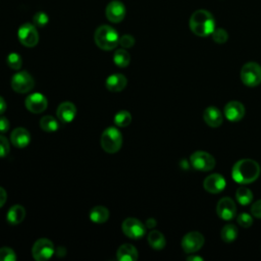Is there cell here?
I'll return each instance as SVG.
<instances>
[{"label": "cell", "instance_id": "1", "mask_svg": "<svg viewBox=\"0 0 261 261\" xmlns=\"http://www.w3.org/2000/svg\"><path fill=\"white\" fill-rule=\"evenodd\" d=\"M260 165L253 159H241L235 163L232 169L233 180L241 185L255 182L260 176Z\"/></svg>", "mask_w": 261, "mask_h": 261}, {"label": "cell", "instance_id": "2", "mask_svg": "<svg viewBox=\"0 0 261 261\" xmlns=\"http://www.w3.org/2000/svg\"><path fill=\"white\" fill-rule=\"evenodd\" d=\"M190 29L199 37H207L212 34L215 29V21L213 16L206 10H198L190 18Z\"/></svg>", "mask_w": 261, "mask_h": 261}, {"label": "cell", "instance_id": "3", "mask_svg": "<svg viewBox=\"0 0 261 261\" xmlns=\"http://www.w3.org/2000/svg\"><path fill=\"white\" fill-rule=\"evenodd\" d=\"M94 40L100 49L109 51L115 49L120 44V36L116 29L107 25H103L96 30L94 34Z\"/></svg>", "mask_w": 261, "mask_h": 261}, {"label": "cell", "instance_id": "4", "mask_svg": "<svg viewBox=\"0 0 261 261\" xmlns=\"http://www.w3.org/2000/svg\"><path fill=\"white\" fill-rule=\"evenodd\" d=\"M100 144L107 153H117L123 145L122 133L115 127L107 128L101 135Z\"/></svg>", "mask_w": 261, "mask_h": 261}, {"label": "cell", "instance_id": "5", "mask_svg": "<svg viewBox=\"0 0 261 261\" xmlns=\"http://www.w3.org/2000/svg\"><path fill=\"white\" fill-rule=\"evenodd\" d=\"M241 80L248 87H256L261 83V65L257 62H247L241 69Z\"/></svg>", "mask_w": 261, "mask_h": 261}, {"label": "cell", "instance_id": "6", "mask_svg": "<svg viewBox=\"0 0 261 261\" xmlns=\"http://www.w3.org/2000/svg\"><path fill=\"white\" fill-rule=\"evenodd\" d=\"M35 86L34 78L28 71H19L15 73L12 78V88L21 94H25L33 90Z\"/></svg>", "mask_w": 261, "mask_h": 261}, {"label": "cell", "instance_id": "7", "mask_svg": "<svg viewBox=\"0 0 261 261\" xmlns=\"http://www.w3.org/2000/svg\"><path fill=\"white\" fill-rule=\"evenodd\" d=\"M18 37L20 42L26 47H35L39 42V34L36 29V26L29 23L20 27Z\"/></svg>", "mask_w": 261, "mask_h": 261}, {"label": "cell", "instance_id": "8", "mask_svg": "<svg viewBox=\"0 0 261 261\" xmlns=\"http://www.w3.org/2000/svg\"><path fill=\"white\" fill-rule=\"evenodd\" d=\"M193 168L199 171H209L215 167L214 157L205 151H196L190 156Z\"/></svg>", "mask_w": 261, "mask_h": 261}, {"label": "cell", "instance_id": "9", "mask_svg": "<svg viewBox=\"0 0 261 261\" xmlns=\"http://www.w3.org/2000/svg\"><path fill=\"white\" fill-rule=\"evenodd\" d=\"M54 251V245L53 243L48 239H40L37 241L33 248H32V254L35 260L37 261H45L50 259Z\"/></svg>", "mask_w": 261, "mask_h": 261}, {"label": "cell", "instance_id": "10", "mask_svg": "<svg viewBox=\"0 0 261 261\" xmlns=\"http://www.w3.org/2000/svg\"><path fill=\"white\" fill-rule=\"evenodd\" d=\"M124 234L129 237L130 239L138 240L143 238V236L146 233V226L142 221H140L137 218L129 217L125 219L122 226Z\"/></svg>", "mask_w": 261, "mask_h": 261}, {"label": "cell", "instance_id": "11", "mask_svg": "<svg viewBox=\"0 0 261 261\" xmlns=\"http://www.w3.org/2000/svg\"><path fill=\"white\" fill-rule=\"evenodd\" d=\"M205 243L204 236L199 232H190L182 239V248L186 253L193 254L199 251Z\"/></svg>", "mask_w": 261, "mask_h": 261}, {"label": "cell", "instance_id": "12", "mask_svg": "<svg viewBox=\"0 0 261 261\" xmlns=\"http://www.w3.org/2000/svg\"><path fill=\"white\" fill-rule=\"evenodd\" d=\"M216 212L222 220L229 221L234 219L237 215V206L235 201L230 197L221 198L217 203Z\"/></svg>", "mask_w": 261, "mask_h": 261}, {"label": "cell", "instance_id": "13", "mask_svg": "<svg viewBox=\"0 0 261 261\" xmlns=\"http://www.w3.org/2000/svg\"><path fill=\"white\" fill-rule=\"evenodd\" d=\"M27 109L32 114H42L48 106L47 98L41 93H33L25 101Z\"/></svg>", "mask_w": 261, "mask_h": 261}, {"label": "cell", "instance_id": "14", "mask_svg": "<svg viewBox=\"0 0 261 261\" xmlns=\"http://www.w3.org/2000/svg\"><path fill=\"white\" fill-rule=\"evenodd\" d=\"M227 182L221 175L212 173L208 176L203 182V188L205 191L211 194H218L225 190Z\"/></svg>", "mask_w": 261, "mask_h": 261}, {"label": "cell", "instance_id": "15", "mask_svg": "<svg viewBox=\"0 0 261 261\" xmlns=\"http://www.w3.org/2000/svg\"><path fill=\"white\" fill-rule=\"evenodd\" d=\"M105 14L107 20L111 23H121L126 17L127 10L123 3L119 2V0H114L106 7Z\"/></svg>", "mask_w": 261, "mask_h": 261}, {"label": "cell", "instance_id": "16", "mask_svg": "<svg viewBox=\"0 0 261 261\" xmlns=\"http://www.w3.org/2000/svg\"><path fill=\"white\" fill-rule=\"evenodd\" d=\"M225 117L232 123L240 122L246 114L245 106L239 101H230L226 104L225 109H223Z\"/></svg>", "mask_w": 261, "mask_h": 261}, {"label": "cell", "instance_id": "17", "mask_svg": "<svg viewBox=\"0 0 261 261\" xmlns=\"http://www.w3.org/2000/svg\"><path fill=\"white\" fill-rule=\"evenodd\" d=\"M56 115L58 120L63 124L71 123L77 116V107L71 102H63L58 106Z\"/></svg>", "mask_w": 261, "mask_h": 261}, {"label": "cell", "instance_id": "18", "mask_svg": "<svg viewBox=\"0 0 261 261\" xmlns=\"http://www.w3.org/2000/svg\"><path fill=\"white\" fill-rule=\"evenodd\" d=\"M203 120L211 128H218L223 122L221 111L216 106H208L203 111Z\"/></svg>", "mask_w": 261, "mask_h": 261}, {"label": "cell", "instance_id": "19", "mask_svg": "<svg viewBox=\"0 0 261 261\" xmlns=\"http://www.w3.org/2000/svg\"><path fill=\"white\" fill-rule=\"evenodd\" d=\"M128 84L127 78L122 73H114L106 79L105 86L107 90L111 92H121L123 91Z\"/></svg>", "mask_w": 261, "mask_h": 261}, {"label": "cell", "instance_id": "20", "mask_svg": "<svg viewBox=\"0 0 261 261\" xmlns=\"http://www.w3.org/2000/svg\"><path fill=\"white\" fill-rule=\"evenodd\" d=\"M11 141L17 148H26L31 141V135L25 128H17L11 134Z\"/></svg>", "mask_w": 261, "mask_h": 261}, {"label": "cell", "instance_id": "21", "mask_svg": "<svg viewBox=\"0 0 261 261\" xmlns=\"http://www.w3.org/2000/svg\"><path fill=\"white\" fill-rule=\"evenodd\" d=\"M117 258L121 261H136L138 259V251L132 244H124L118 249Z\"/></svg>", "mask_w": 261, "mask_h": 261}, {"label": "cell", "instance_id": "22", "mask_svg": "<svg viewBox=\"0 0 261 261\" xmlns=\"http://www.w3.org/2000/svg\"><path fill=\"white\" fill-rule=\"evenodd\" d=\"M26 217V210L22 205H14L8 212L7 218L12 225H19Z\"/></svg>", "mask_w": 261, "mask_h": 261}, {"label": "cell", "instance_id": "23", "mask_svg": "<svg viewBox=\"0 0 261 261\" xmlns=\"http://www.w3.org/2000/svg\"><path fill=\"white\" fill-rule=\"evenodd\" d=\"M89 217L95 223H104L109 218V210L104 206H95L91 209Z\"/></svg>", "mask_w": 261, "mask_h": 261}, {"label": "cell", "instance_id": "24", "mask_svg": "<svg viewBox=\"0 0 261 261\" xmlns=\"http://www.w3.org/2000/svg\"><path fill=\"white\" fill-rule=\"evenodd\" d=\"M148 243L153 249L155 250H161L165 247L166 241L162 233L159 231L153 230L148 235Z\"/></svg>", "mask_w": 261, "mask_h": 261}, {"label": "cell", "instance_id": "25", "mask_svg": "<svg viewBox=\"0 0 261 261\" xmlns=\"http://www.w3.org/2000/svg\"><path fill=\"white\" fill-rule=\"evenodd\" d=\"M237 237H238V229L236 226L231 225V223L223 227L220 232V238L225 243H232L237 239Z\"/></svg>", "mask_w": 261, "mask_h": 261}, {"label": "cell", "instance_id": "26", "mask_svg": "<svg viewBox=\"0 0 261 261\" xmlns=\"http://www.w3.org/2000/svg\"><path fill=\"white\" fill-rule=\"evenodd\" d=\"M40 127L44 132L53 133L59 129V124L53 117L45 116L40 121Z\"/></svg>", "mask_w": 261, "mask_h": 261}, {"label": "cell", "instance_id": "27", "mask_svg": "<svg viewBox=\"0 0 261 261\" xmlns=\"http://www.w3.org/2000/svg\"><path fill=\"white\" fill-rule=\"evenodd\" d=\"M236 198H237V201L245 206V205H248L252 202L253 200V193L250 189L246 188V187H240L238 188V190L236 191Z\"/></svg>", "mask_w": 261, "mask_h": 261}, {"label": "cell", "instance_id": "28", "mask_svg": "<svg viewBox=\"0 0 261 261\" xmlns=\"http://www.w3.org/2000/svg\"><path fill=\"white\" fill-rule=\"evenodd\" d=\"M114 61L119 67H127L131 61V55L127 50L119 49L115 52Z\"/></svg>", "mask_w": 261, "mask_h": 261}, {"label": "cell", "instance_id": "29", "mask_svg": "<svg viewBox=\"0 0 261 261\" xmlns=\"http://www.w3.org/2000/svg\"><path fill=\"white\" fill-rule=\"evenodd\" d=\"M132 123V116L127 110H122L115 117V124L121 128H126Z\"/></svg>", "mask_w": 261, "mask_h": 261}, {"label": "cell", "instance_id": "30", "mask_svg": "<svg viewBox=\"0 0 261 261\" xmlns=\"http://www.w3.org/2000/svg\"><path fill=\"white\" fill-rule=\"evenodd\" d=\"M212 36V39L215 43H218V44H223L226 43L229 39V34L228 32L225 30V29H214V31L212 32L211 34Z\"/></svg>", "mask_w": 261, "mask_h": 261}, {"label": "cell", "instance_id": "31", "mask_svg": "<svg viewBox=\"0 0 261 261\" xmlns=\"http://www.w3.org/2000/svg\"><path fill=\"white\" fill-rule=\"evenodd\" d=\"M7 62H8V65L15 69V70H19L22 65H23V59H22V56L16 52H13L11 53L9 56H8V59H7Z\"/></svg>", "mask_w": 261, "mask_h": 261}, {"label": "cell", "instance_id": "32", "mask_svg": "<svg viewBox=\"0 0 261 261\" xmlns=\"http://www.w3.org/2000/svg\"><path fill=\"white\" fill-rule=\"evenodd\" d=\"M33 21H34V25L36 27H39V28H43L45 27L48 22H49V18L47 16L46 13L44 12H38L37 14H35L34 18H33Z\"/></svg>", "mask_w": 261, "mask_h": 261}, {"label": "cell", "instance_id": "33", "mask_svg": "<svg viewBox=\"0 0 261 261\" xmlns=\"http://www.w3.org/2000/svg\"><path fill=\"white\" fill-rule=\"evenodd\" d=\"M237 221L242 228L247 229L253 225V217L248 213L242 212L237 216Z\"/></svg>", "mask_w": 261, "mask_h": 261}, {"label": "cell", "instance_id": "34", "mask_svg": "<svg viewBox=\"0 0 261 261\" xmlns=\"http://www.w3.org/2000/svg\"><path fill=\"white\" fill-rule=\"evenodd\" d=\"M17 255L11 248L4 247L0 249V261H16Z\"/></svg>", "mask_w": 261, "mask_h": 261}, {"label": "cell", "instance_id": "35", "mask_svg": "<svg viewBox=\"0 0 261 261\" xmlns=\"http://www.w3.org/2000/svg\"><path fill=\"white\" fill-rule=\"evenodd\" d=\"M10 151H11V145L9 140L5 136L0 135V158L7 157L10 154Z\"/></svg>", "mask_w": 261, "mask_h": 261}, {"label": "cell", "instance_id": "36", "mask_svg": "<svg viewBox=\"0 0 261 261\" xmlns=\"http://www.w3.org/2000/svg\"><path fill=\"white\" fill-rule=\"evenodd\" d=\"M120 45L124 48H131L135 45V38L132 35H124L120 38Z\"/></svg>", "mask_w": 261, "mask_h": 261}, {"label": "cell", "instance_id": "37", "mask_svg": "<svg viewBox=\"0 0 261 261\" xmlns=\"http://www.w3.org/2000/svg\"><path fill=\"white\" fill-rule=\"evenodd\" d=\"M251 213L256 218H260L261 219V200H258V201H256V202H254L252 204V206H251Z\"/></svg>", "mask_w": 261, "mask_h": 261}, {"label": "cell", "instance_id": "38", "mask_svg": "<svg viewBox=\"0 0 261 261\" xmlns=\"http://www.w3.org/2000/svg\"><path fill=\"white\" fill-rule=\"evenodd\" d=\"M11 128L10 122L6 117H0V133H7Z\"/></svg>", "mask_w": 261, "mask_h": 261}, {"label": "cell", "instance_id": "39", "mask_svg": "<svg viewBox=\"0 0 261 261\" xmlns=\"http://www.w3.org/2000/svg\"><path fill=\"white\" fill-rule=\"evenodd\" d=\"M7 199H8L7 191L3 187H0V208H2L6 204Z\"/></svg>", "mask_w": 261, "mask_h": 261}, {"label": "cell", "instance_id": "40", "mask_svg": "<svg viewBox=\"0 0 261 261\" xmlns=\"http://www.w3.org/2000/svg\"><path fill=\"white\" fill-rule=\"evenodd\" d=\"M156 225H157V222L154 218H148L146 220V223H145V226H146L147 229H154L156 227Z\"/></svg>", "mask_w": 261, "mask_h": 261}, {"label": "cell", "instance_id": "41", "mask_svg": "<svg viewBox=\"0 0 261 261\" xmlns=\"http://www.w3.org/2000/svg\"><path fill=\"white\" fill-rule=\"evenodd\" d=\"M6 110H7V102L2 96H0V115L5 114Z\"/></svg>", "mask_w": 261, "mask_h": 261}, {"label": "cell", "instance_id": "42", "mask_svg": "<svg viewBox=\"0 0 261 261\" xmlns=\"http://www.w3.org/2000/svg\"><path fill=\"white\" fill-rule=\"evenodd\" d=\"M188 261H203V258L199 257V256H195V255H191L187 257Z\"/></svg>", "mask_w": 261, "mask_h": 261}]
</instances>
